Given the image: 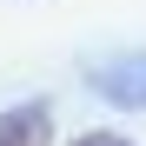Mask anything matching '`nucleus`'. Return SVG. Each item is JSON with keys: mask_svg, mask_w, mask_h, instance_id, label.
I'll return each instance as SVG.
<instances>
[{"mask_svg": "<svg viewBox=\"0 0 146 146\" xmlns=\"http://www.w3.org/2000/svg\"><path fill=\"white\" fill-rule=\"evenodd\" d=\"M93 93L119 113H139L146 106V53H126V60H106L93 66Z\"/></svg>", "mask_w": 146, "mask_h": 146, "instance_id": "nucleus-1", "label": "nucleus"}, {"mask_svg": "<svg viewBox=\"0 0 146 146\" xmlns=\"http://www.w3.org/2000/svg\"><path fill=\"white\" fill-rule=\"evenodd\" d=\"M53 139V106L46 100H20L0 113V146H46Z\"/></svg>", "mask_w": 146, "mask_h": 146, "instance_id": "nucleus-2", "label": "nucleus"}, {"mask_svg": "<svg viewBox=\"0 0 146 146\" xmlns=\"http://www.w3.org/2000/svg\"><path fill=\"white\" fill-rule=\"evenodd\" d=\"M66 146H133V139H119V133H80V139H66Z\"/></svg>", "mask_w": 146, "mask_h": 146, "instance_id": "nucleus-3", "label": "nucleus"}]
</instances>
